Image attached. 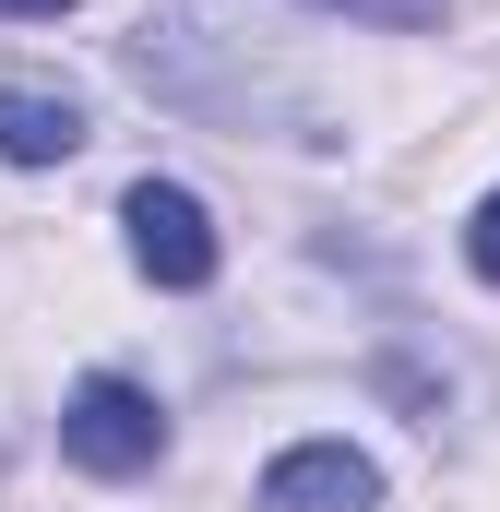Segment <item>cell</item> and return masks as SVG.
<instances>
[{
	"mask_svg": "<svg viewBox=\"0 0 500 512\" xmlns=\"http://www.w3.org/2000/svg\"><path fill=\"white\" fill-rule=\"evenodd\" d=\"M48 12H72V0H0V24H48Z\"/></svg>",
	"mask_w": 500,
	"mask_h": 512,
	"instance_id": "52a82bcc",
	"label": "cell"
},
{
	"mask_svg": "<svg viewBox=\"0 0 500 512\" xmlns=\"http://www.w3.org/2000/svg\"><path fill=\"white\" fill-rule=\"evenodd\" d=\"M334 12H358V24H441L453 0H334Z\"/></svg>",
	"mask_w": 500,
	"mask_h": 512,
	"instance_id": "5b68a950",
	"label": "cell"
},
{
	"mask_svg": "<svg viewBox=\"0 0 500 512\" xmlns=\"http://www.w3.org/2000/svg\"><path fill=\"white\" fill-rule=\"evenodd\" d=\"M84 143V108L48 84H0V167H60Z\"/></svg>",
	"mask_w": 500,
	"mask_h": 512,
	"instance_id": "277c9868",
	"label": "cell"
},
{
	"mask_svg": "<svg viewBox=\"0 0 500 512\" xmlns=\"http://www.w3.org/2000/svg\"><path fill=\"white\" fill-rule=\"evenodd\" d=\"M60 453H72L84 477H143V465L167 453V417H155L143 382L96 370V382H72V405H60Z\"/></svg>",
	"mask_w": 500,
	"mask_h": 512,
	"instance_id": "6da1fadb",
	"label": "cell"
},
{
	"mask_svg": "<svg viewBox=\"0 0 500 512\" xmlns=\"http://www.w3.org/2000/svg\"><path fill=\"white\" fill-rule=\"evenodd\" d=\"M120 227H131V262H143L155 286H179V298L215 286V215H203L179 179H143V191L120 203Z\"/></svg>",
	"mask_w": 500,
	"mask_h": 512,
	"instance_id": "7a4b0ae2",
	"label": "cell"
},
{
	"mask_svg": "<svg viewBox=\"0 0 500 512\" xmlns=\"http://www.w3.org/2000/svg\"><path fill=\"white\" fill-rule=\"evenodd\" d=\"M465 262H477V274H489V286H500V191H489V203H477V227H465Z\"/></svg>",
	"mask_w": 500,
	"mask_h": 512,
	"instance_id": "8992f818",
	"label": "cell"
},
{
	"mask_svg": "<svg viewBox=\"0 0 500 512\" xmlns=\"http://www.w3.org/2000/svg\"><path fill=\"white\" fill-rule=\"evenodd\" d=\"M381 501V465L358 441H298L262 465V512H370Z\"/></svg>",
	"mask_w": 500,
	"mask_h": 512,
	"instance_id": "3957f363",
	"label": "cell"
}]
</instances>
